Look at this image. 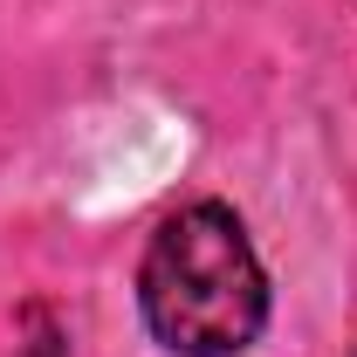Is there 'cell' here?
<instances>
[{
    "mask_svg": "<svg viewBox=\"0 0 357 357\" xmlns=\"http://www.w3.org/2000/svg\"><path fill=\"white\" fill-rule=\"evenodd\" d=\"M137 310L158 351L241 357L268 330V275L248 227L220 199H192L158 220L137 261Z\"/></svg>",
    "mask_w": 357,
    "mask_h": 357,
    "instance_id": "obj_1",
    "label": "cell"
}]
</instances>
